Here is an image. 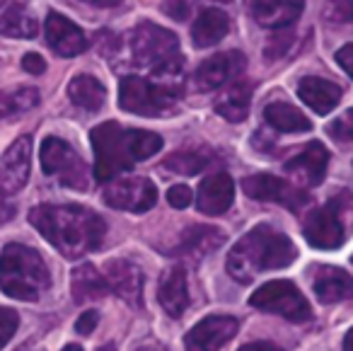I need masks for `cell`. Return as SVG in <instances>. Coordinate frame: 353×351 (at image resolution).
Here are the masks:
<instances>
[{
    "label": "cell",
    "mask_w": 353,
    "mask_h": 351,
    "mask_svg": "<svg viewBox=\"0 0 353 351\" xmlns=\"http://www.w3.org/2000/svg\"><path fill=\"white\" fill-rule=\"evenodd\" d=\"M17 332V312L10 307H0V349L12 339Z\"/></svg>",
    "instance_id": "obj_34"
},
{
    "label": "cell",
    "mask_w": 353,
    "mask_h": 351,
    "mask_svg": "<svg viewBox=\"0 0 353 351\" xmlns=\"http://www.w3.org/2000/svg\"><path fill=\"white\" fill-rule=\"evenodd\" d=\"M327 133L339 143H353V109L343 112L327 126Z\"/></svg>",
    "instance_id": "obj_33"
},
{
    "label": "cell",
    "mask_w": 353,
    "mask_h": 351,
    "mask_svg": "<svg viewBox=\"0 0 353 351\" xmlns=\"http://www.w3.org/2000/svg\"><path fill=\"white\" fill-rule=\"evenodd\" d=\"M104 201L112 209L128 211V214H145L155 206L157 189L148 177H121V180L107 184Z\"/></svg>",
    "instance_id": "obj_10"
},
{
    "label": "cell",
    "mask_w": 353,
    "mask_h": 351,
    "mask_svg": "<svg viewBox=\"0 0 353 351\" xmlns=\"http://www.w3.org/2000/svg\"><path fill=\"white\" fill-rule=\"evenodd\" d=\"M298 257L293 240L279 233L271 225H256L247 235L237 240V245L228 254V274L235 281L250 283L259 274L285 269Z\"/></svg>",
    "instance_id": "obj_3"
},
{
    "label": "cell",
    "mask_w": 353,
    "mask_h": 351,
    "mask_svg": "<svg viewBox=\"0 0 353 351\" xmlns=\"http://www.w3.org/2000/svg\"><path fill=\"white\" fill-rule=\"evenodd\" d=\"M94 148V175L99 182H112L119 172L131 170L162 148V138L150 131L123 129L114 122L99 124L90 133Z\"/></svg>",
    "instance_id": "obj_2"
},
{
    "label": "cell",
    "mask_w": 353,
    "mask_h": 351,
    "mask_svg": "<svg viewBox=\"0 0 353 351\" xmlns=\"http://www.w3.org/2000/svg\"><path fill=\"white\" fill-rule=\"evenodd\" d=\"M264 119L281 133H303L312 129V122L288 102H269L264 107Z\"/></svg>",
    "instance_id": "obj_28"
},
{
    "label": "cell",
    "mask_w": 353,
    "mask_h": 351,
    "mask_svg": "<svg viewBox=\"0 0 353 351\" xmlns=\"http://www.w3.org/2000/svg\"><path fill=\"white\" fill-rule=\"evenodd\" d=\"M39 104V93L34 88H17L10 93H0V119L15 117Z\"/></svg>",
    "instance_id": "obj_30"
},
{
    "label": "cell",
    "mask_w": 353,
    "mask_h": 351,
    "mask_svg": "<svg viewBox=\"0 0 353 351\" xmlns=\"http://www.w3.org/2000/svg\"><path fill=\"white\" fill-rule=\"evenodd\" d=\"M109 291H114L126 305L143 307V272L131 259H109L104 267Z\"/></svg>",
    "instance_id": "obj_15"
},
{
    "label": "cell",
    "mask_w": 353,
    "mask_h": 351,
    "mask_svg": "<svg viewBox=\"0 0 353 351\" xmlns=\"http://www.w3.org/2000/svg\"><path fill=\"white\" fill-rule=\"evenodd\" d=\"M22 68H25L27 73H32V75H41L46 70V64H44V59H41L39 54H25V56H22Z\"/></svg>",
    "instance_id": "obj_38"
},
{
    "label": "cell",
    "mask_w": 353,
    "mask_h": 351,
    "mask_svg": "<svg viewBox=\"0 0 353 351\" xmlns=\"http://www.w3.org/2000/svg\"><path fill=\"white\" fill-rule=\"evenodd\" d=\"M63 351H83V346H80V344H68Z\"/></svg>",
    "instance_id": "obj_45"
},
{
    "label": "cell",
    "mask_w": 353,
    "mask_h": 351,
    "mask_svg": "<svg viewBox=\"0 0 353 351\" xmlns=\"http://www.w3.org/2000/svg\"><path fill=\"white\" fill-rule=\"evenodd\" d=\"M216 3H228V0H216Z\"/></svg>",
    "instance_id": "obj_47"
},
{
    "label": "cell",
    "mask_w": 353,
    "mask_h": 351,
    "mask_svg": "<svg viewBox=\"0 0 353 351\" xmlns=\"http://www.w3.org/2000/svg\"><path fill=\"white\" fill-rule=\"evenodd\" d=\"M44 35H46V44L51 46V51L63 59L70 56H78L88 49V37L80 30L78 25L68 20V17L59 15V12H49L44 22Z\"/></svg>",
    "instance_id": "obj_16"
},
{
    "label": "cell",
    "mask_w": 353,
    "mask_h": 351,
    "mask_svg": "<svg viewBox=\"0 0 353 351\" xmlns=\"http://www.w3.org/2000/svg\"><path fill=\"white\" fill-rule=\"evenodd\" d=\"M351 262H353V257H351Z\"/></svg>",
    "instance_id": "obj_48"
},
{
    "label": "cell",
    "mask_w": 353,
    "mask_h": 351,
    "mask_svg": "<svg viewBox=\"0 0 353 351\" xmlns=\"http://www.w3.org/2000/svg\"><path fill=\"white\" fill-rule=\"evenodd\" d=\"M128 49L131 59L138 68H145L152 73V80L170 88H182L184 59L179 54V39L174 32L157 27L152 22H141L128 35Z\"/></svg>",
    "instance_id": "obj_4"
},
{
    "label": "cell",
    "mask_w": 353,
    "mask_h": 351,
    "mask_svg": "<svg viewBox=\"0 0 353 351\" xmlns=\"http://www.w3.org/2000/svg\"><path fill=\"white\" fill-rule=\"evenodd\" d=\"M167 201H170L172 209H187V206L194 201V191L189 189L187 184L170 187V191H167Z\"/></svg>",
    "instance_id": "obj_35"
},
{
    "label": "cell",
    "mask_w": 353,
    "mask_h": 351,
    "mask_svg": "<svg viewBox=\"0 0 353 351\" xmlns=\"http://www.w3.org/2000/svg\"><path fill=\"white\" fill-rule=\"evenodd\" d=\"M182 95V88L155 83V80L126 75L119 85V107L138 117H162L170 114Z\"/></svg>",
    "instance_id": "obj_7"
},
{
    "label": "cell",
    "mask_w": 353,
    "mask_h": 351,
    "mask_svg": "<svg viewBox=\"0 0 353 351\" xmlns=\"http://www.w3.org/2000/svg\"><path fill=\"white\" fill-rule=\"evenodd\" d=\"M70 291H73L75 303H90L97 298L107 296L109 283L104 278V274H99L97 267L92 264H80L70 274Z\"/></svg>",
    "instance_id": "obj_26"
},
{
    "label": "cell",
    "mask_w": 353,
    "mask_h": 351,
    "mask_svg": "<svg viewBox=\"0 0 353 351\" xmlns=\"http://www.w3.org/2000/svg\"><path fill=\"white\" fill-rule=\"evenodd\" d=\"M51 286V274L37 249L10 243L0 252V291L15 301H39Z\"/></svg>",
    "instance_id": "obj_5"
},
{
    "label": "cell",
    "mask_w": 353,
    "mask_h": 351,
    "mask_svg": "<svg viewBox=\"0 0 353 351\" xmlns=\"http://www.w3.org/2000/svg\"><path fill=\"white\" fill-rule=\"evenodd\" d=\"M247 61L240 51H223L211 59H206L196 68L192 78V85L196 93H213L228 83H235L245 70Z\"/></svg>",
    "instance_id": "obj_11"
},
{
    "label": "cell",
    "mask_w": 353,
    "mask_h": 351,
    "mask_svg": "<svg viewBox=\"0 0 353 351\" xmlns=\"http://www.w3.org/2000/svg\"><path fill=\"white\" fill-rule=\"evenodd\" d=\"M237 330H240V325L230 315L203 317L196 327L187 332L184 346H187V351H221L237 334Z\"/></svg>",
    "instance_id": "obj_13"
},
{
    "label": "cell",
    "mask_w": 353,
    "mask_h": 351,
    "mask_svg": "<svg viewBox=\"0 0 353 351\" xmlns=\"http://www.w3.org/2000/svg\"><path fill=\"white\" fill-rule=\"evenodd\" d=\"M245 6L256 25L283 30L300 17L305 0H245Z\"/></svg>",
    "instance_id": "obj_17"
},
{
    "label": "cell",
    "mask_w": 353,
    "mask_h": 351,
    "mask_svg": "<svg viewBox=\"0 0 353 351\" xmlns=\"http://www.w3.org/2000/svg\"><path fill=\"white\" fill-rule=\"evenodd\" d=\"M336 64L341 66V68L346 70L353 80V44H346L336 51Z\"/></svg>",
    "instance_id": "obj_39"
},
{
    "label": "cell",
    "mask_w": 353,
    "mask_h": 351,
    "mask_svg": "<svg viewBox=\"0 0 353 351\" xmlns=\"http://www.w3.org/2000/svg\"><path fill=\"white\" fill-rule=\"evenodd\" d=\"M41 170L70 189L85 191L90 187V175L83 158L63 138L49 136L41 143Z\"/></svg>",
    "instance_id": "obj_9"
},
{
    "label": "cell",
    "mask_w": 353,
    "mask_h": 351,
    "mask_svg": "<svg viewBox=\"0 0 353 351\" xmlns=\"http://www.w3.org/2000/svg\"><path fill=\"white\" fill-rule=\"evenodd\" d=\"M242 189L250 199L256 201H274V204H283L290 211H300L307 206L310 196L303 189L293 187L290 182L281 180L274 175H252L242 180Z\"/></svg>",
    "instance_id": "obj_12"
},
{
    "label": "cell",
    "mask_w": 353,
    "mask_h": 351,
    "mask_svg": "<svg viewBox=\"0 0 353 351\" xmlns=\"http://www.w3.org/2000/svg\"><path fill=\"white\" fill-rule=\"evenodd\" d=\"M157 301H160L162 310L170 317H182L189 307V286H187V274L182 267H170L160 278L157 286Z\"/></svg>",
    "instance_id": "obj_20"
},
{
    "label": "cell",
    "mask_w": 353,
    "mask_h": 351,
    "mask_svg": "<svg viewBox=\"0 0 353 351\" xmlns=\"http://www.w3.org/2000/svg\"><path fill=\"white\" fill-rule=\"evenodd\" d=\"M237 351H283L281 346L271 344V341H252V344L240 346Z\"/></svg>",
    "instance_id": "obj_41"
},
{
    "label": "cell",
    "mask_w": 353,
    "mask_h": 351,
    "mask_svg": "<svg viewBox=\"0 0 353 351\" xmlns=\"http://www.w3.org/2000/svg\"><path fill=\"white\" fill-rule=\"evenodd\" d=\"M250 305L261 312H274L290 322H310L312 307L293 281H269L250 296Z\"/></svg>",
    "instance_id": "obj_8"
},
{
    "label": "cell",
    "mask_w": 353,
    "mask_h": 351,
    "mask_svg": "<svg viewBox=\"0 0 353 351\" xmlns=\"http://www.w3.org/2000/svg\"><path fill=\"white\" fill-rule=\"evenodd\" d=\"M32 167V138L22 136L6 151L0 160V194L12 196L25 189Z\"/></svg>",
    "instance_id": "obj_14"
},
{
    "label": "cell",
    "mask_w": 353,
    "mask_h": 351,
    "mask_svg": "<svg viewBox=\"0 0 353 351\" xmlns=\"http://www.w3.org/2000/svg\"><path fill=\"white\" fill-rule=\"evenodd\" d=\"M348 223L353 225V194L341 191L305 218V240L317 249H339L346 243Z\"/></svg>",
    "instance_id": "obj_6"
},
{
    "label": "cell",
    "mask_w": 353,
    "mask_h": 351,
    "mask_svg": "<svg viewBox=\"0 0 353 351\" xmlns=\"http://www.w3.org/2000/svg\"><path fill=\"white\" fill-rule=\"evenodd\" d=\"M12 216H15V206L8 201V196L0 194V225H6L8 220H12Z\"/></svg>",
    "instance_id": "obj_40"
},
{
    "label": "cell",
    "mask_w": 353,
    "mask_h": 351,
    "mask_svg": "<svg viewBox=\"0 0 353 351\" xmlns=\"http://www.w3.org/2000/svg\"><path fill=\"white\" fill-rule=\"evenodd\" d=\"M85 3L97 6V8H114V6H119V3H123V0H85Z\"/></svg>",
    "instance_id": "obj_42"
},
{
    "label": "cell",
    "mask_w": 353,
    "mask_h": 351,
    "mask_svg": "<svg viewBox=\"0 0 353 351\" xmlns=\"http://www.w3.org/2000/svg\"><path fill=\"white\" fill-rule=\"evenodd\" d=\"M343 351H353V327L343 336Z\"/></svg>",
    "instance_id": "obj_44"
},
{
    "label": "cell",
    "mask_w": 353,
    "mask_h": 351,
    "mask_svg": "<svg viewBox=\"0 0 353 351\" xmlns=\"http://www.w3.org/2000/svg\"><path fill=\"white\" fill-rule=\"evenodd\" d=\"M39 32L37 17L20 3L0 0V35L15 37V39H32Z\"/></svg>",
    "instance_id": "obj_23"
},
{
    "label": "cell",
    "mask_w": 353,
    "mask_h": 351,
    "mask_svg": "<svg viewBox=\"0 0 353 351\" xmlns=\"http://www.w3.org/2000/svg\"><path fill=\"white\" fill-rule=\"evenodd\" d=\"M136 351H167L162 344H155V341H150V344H143V346H138Z\"/></svg>",
    "instance_id": "obj_43"
},
{
    "label": "cell",
    "mask_w": 353,
    "mask_h": 351,
    "mask_svg": "<svg viewBox=\"0 0 353 351\" xmlns=\"http://www.w3.org/2000/svg\"><path fill=\"white\" fill-rule=\"evenodd\" d=\"M232 199H235V182L225 172H216L199 184L196 209L206 216H223L232 206Z\"/></svg>",
    "instance_id": "obj_19"
},
{
    "label": "cell",
    "mask_w": 353,
    "mask_h": 351,
    "mask_svg": "<svg viewBox=\"0 0 353 351\" xmlns=\"http://www.w3.org/2000/svg\"><path fill=\"white\" fill-rule=\"evenodd\" d=\"M314 296L322 303H339L353 298V276L339 267H319L314 274Z\"/></svg>",
    "instance_id": "obj_21"
},
{
    "label": "cell",
    "mask_w": 353,
    "mask_h": 351,
    "mask_svg": "<svg viewBox=\"0 0 353 351\" xmlns=\"http://www.w3.org/2000/svg\"><path fill=\"white\" fill-rule=\"evenodd\" d=\"M228 30H230V20H228L225 12L216 10V8H208V10H203L192 25L194 46L208 49V46L218 44V41L228 35Z\"/></svg>",
    "instance_id": "obj_27"
},
{
    "label": "cell",
    "mask_w": 353,
    "mask_h": 351,
    "mask_svg": "<svg viewBox=\"0 0 353 351\" xmlns=\"http://www.w3.org/2000/svg\"><path fill=\"white\" fill-rule=\"evenodd\" d=\"M322 17L332 27H353V0H327Z\"/></svg>",
    "instance_id": "obj_32"
},
{
    "label": "cell",
    "mask_w": 353,
    "mask_h": 351,
    "mask_svg": "<svg viewBox=\"0 0 353 351\" xmlns=\"http://www.w3.org/2000/svg\"><path fill=\"white\" fill-rule=\"evenodd\" d=\"M252 104V85L247 80H235L225 88V93L216 99V112L232 124H240L247 119Z\"/></svg>",
    "instance_id": "obj_25"
},
{
    "label": "cell",
    "mask_w": 353,
    "mask_h": 351,
    "mask_svg": "<svg viewBox=\"0 0 353 351\" xmlns=\"http://www.w3.org/2000/svg\"><path fill=\"white\" fill-rule=\"evenodd\" d=\"M68 97L75 107L85 109V112H97L107 99V90L94 75H75L68 85Z\"/></svg>",
    "instance_id": "obj_29"
},
{
    "label": "cell",
    "mask_w": 353,
    "mask_h": 351,
    "mask_svg": "<svg viewBox=\"0 0 353 351\" xmlns=\"http://www.w3.org/2000/svg\"><path fill=\"white\" fill-rule=\"evenodd\" d=\"M225 245V235L221 230L211 228V225H192L182 233L179 245H176V252L187 254V257H206V254L216 252L218 247Z\"/></svg>",
    "instance_id": "obj_24"
},
{
    "label": "cell",
    "mask_w": 353,
    "mask_h": 351,
    "mask_svg": "<svg viewBox=\"0 0 353 351\" xmlns=\"http://www.w3.org/2000/svg\"><path fill=\"white\" fill-rule=\"evenodd\" d=\"M211 165V155L203 151H184V153H174V155L165 158L162 167L176 175H196V172L206 170Z\"/></svg>",
    "instance_id": "obj_31"
},
{
    "label": "cell",
    "mask_w": 353,
    "mask_h": 351,
    "mask_svg": "<svg viewBox=\"0 0 353 351\" xmlns=\"http://www.w3.org/2000/svg\"><path fill=\"white\" fill-rule=\"evenodd\" d=\"M327 165H329V151L319 141H312L298 155H293L285 162V172L293 175L298 182H303V184L317 187L324 180V175H327Z\"/></svg>",
    "instance_id": "obj_18"
},
{
    "label": "cell",
    "mask_w": 353,
    "mask_h": 351,
    "mask_svg": "<svg viewBox=\"0 0 353 351\" xmlns=\"http://www.w3.org/2000/svg\"><path fill=\"white\" fill-rule=\"evenodd\" d=\"M290 41H293V35H288V32H283V35H279L276 39H271V44L266 46V51H264L266 59H269V61L281 59V56L290 49Z\"/></svg>",
    "instance_id": "obj_36"
},
{
    "label": "cell",
    "mask_w": 353,
    "mask_h": 351,
    "mask_svg": "<svg viewBox=\"0 0 353 351\" xmlns=\"http://www.w3.org/2000/svg\"><path fill=\"white\" fill-rule=\"evenodd\" d=\"M97 351H117V346H114V344H104V346H99Z\"/></svg>",
    "instance_id": "obj_46"
},
{
    "label": "cell",
    "mask_w": 353,
    "mask_h": 351,
    "mask_svg": "<svg viewBox=\"0 0 353 351\" xmlns=\"http://www.w3.org/2000/svg\"><path fill=\"white\" fill-rule=\"evenodd\" d=\"M37 233L63 257L78 259L94 252L104 240V220L75 204H41L30 211Z\"/></svg>",
    "instance_id": "obj_1"
},
{
    "label": "cell",
    "mask_w": 353,
    "mask_h": 351,
    "mask_svg": "<svg viewBox=\"0 0 353 351\" xmlns=\"http://www.w3.org/2000/svg\"><path fill=\"white\" fill-rule=\"evenodd\" d=\"M298 97L307 104L312 112L329 114L341 102V88L324 78H303L298 83Z\"/></svg>",
    "instance_id": "obj_22"
},
{
    "label": "cell",
    "mask_w": 353,
    "mask_h": 351,
    "mask_svg": "<svg viewBox=\"0 0 353 351\" xmlns=\"http://www.w3.org/2000/svg\"><path fill=\"white\" fill-rule=\"evenodd\" d=\"M97 322H99L97 310H85L83 315L78 317V322H75V332H78V334H83V336L92 334L94 327H97Z\"/></svg>",
    "instance_id": "obj_37"
}]
</instances>
